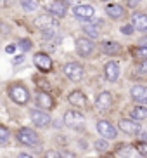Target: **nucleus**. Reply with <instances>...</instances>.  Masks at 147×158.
Segmentation results:
<instances>
[{"instance_id":"obj_27","label":"nucleus","mask_w":147,"mask_h":158,"mask_svg":"<svg viewBox=\"0 0 147 158\" xmlns=\"http://www.w3.org/2000/svg\"><path fill=\"white\" fill-rule=\"evenodd\" d=\"M9 139H10L9 129L4 127V125H0V144H7V143H9Z\"/></svg>"},{"instance_id":"obj_7","label":"nucleus","mask_w":147,"mask_h":158,"mask_svg":"<svg viewBox=\"0 0 147 158\" xmlns=\"http://www.w3.org/2000/svg\"><path fill=\"white\" fill-rule=\"evenodd\" d=\"M64 123L71 129H81L85 123V116L78 110H68L64 113Z\"/></svg>"},{"instance_id":"obj_40","label":"nucleus","mask_w":147,"mask_h":158,"mask_svg":"<svg viewBox=\"0 0 147 158\" xmlns=\"http://www.w3.org/2000/svg\"><path fill=\"white\" fill-rule=\"evenodd\" d=\"M18 158H33L31 155H26V153H21V155H18Z\"/></svg>"},{"instance_id":"obj_19","label":"nucleus","mask_w":147,"mask_h":158,"mask_svg":"<svg viewBox=\"0 0 147 158\" xmlns=\"http://www.w3.org/2000/svg\"><path fill=\"white\" fill-rule=\"evenodd\" d=\"M37 104L42 111H50L52 108L55 106L54 98H52L49 92H38L37 94Z\"/></svg>"},{"instance_id":"obj_18","label":"nucleus","mask_w":147,"mask_h":158,"mask_svg":"<svg viewBox=\"0 0 147 158\" xmlns=\"http://www.w3.org/2000/svg\"><path fill=\"white\" fill-rule=\"evenodd\" d=\"M33 63H35V66H37L40 71H50L52 70V59H50L49 54H45V52H38V54H35Z\"/></svg>"},{"instance_id":"obj_20","label":"nucleus","mask_w":147,"mask_h":158,"mask_svg":"<svg viewBox=\"0 0 147 158\" xmlns=\"http://www.w3.org/2000/svg\"><path fill=\"white\" fill-rule=\"evenodd\" d=\"M106 14L109 16L111 19H114V21H120L126 16V9H125V5L121 4H107L106 7Z\"/></svg>"},{"instance_id":"obj_26","label":"nucleus","mask_w":147,"mask_h":158,"mask_svg":"<svg viewBox=\"0 0 147 158\" xmlns=\"http://www.w3.org/2000/svg\"><path fill=\"white\" fill-rule=\"evenodd\" d=\"M21 7L26 12H33V10L38 9V2L37 0H21Z\"/></svg>"},{"instance_id":"obj_14","label":"nucleus","mask_w":147,"mask_h":158,"mask_svg":"<svg viewBox=\"0 0 147 158\" xmlns=\"http://www.w3.org/2000/svg\"><path fill=\"white\" fill-rule=\"evenodd\" d=\"M130 24H132V28L135 31L147 33V14L145 12H140V10H135L133 14H132Z\"/></svg>"},{"instance_id":"obj_36","label":"nucleus","mask_w":147,"mask_h":158,"mask_svg":"<svg viewBox=\"0 0 147 158\" xmlns=\"http://www.w3.org/2000/svg\"><path fill=\"white\" fill-rule=\"evenodd\" d=\"M138 4H140V0H128V4L126 5H128L130 9H133V7H137Z\"/></svg>"},{"instance_id":"obj_11","label":"nucleus","mask_w":147,"mask_h":158,"mask_svg":"<svg viewBox=\"0 0 147 158\" xmlns=\"http://www.w3.org/2000/svg\"><path fill=\"white\" fill-rule=\"evenodd\" d=\"M130 98H132L133 102H137L140 106H145L147 104V85L135 84L133 87L130 89Z\"/></svg>"},{"instance_id":"obj_21","label":"nucleus","mask_w":147,"mask_h":158,"mask_svg":"<svg viewBox=\"0 0 147 158\" xmlns=\"http://www.w3.org/2000/svg\"><path fill=\"white\" fill-rule=\"evenodd\" d=\"M130 116H132V120H135V122L138 120V123H140L142 120H145V118H147V108H145V106H140V104H137L135 108H132Z\"/></svg>"},{"instance_id":"obj_24","label":"nucleus","mask_w":147,"mask_h":158,"mask_svg":"<svg viewBox=\"0 0 147 158\" xmlns=\"http://www.w3.org/2000/svg\"><path fill=\"white\" fill-rule=\"evenodd\" d=\"M132 151H133V148H132L130 144L120 143L118 146H116V155H118V156H121V158H130Z\"/></svg>"},{"instance_id":"obj_16","label":"nucleus","mask_w":147,"mask_h":158,"mask_svg":"<svg viewBox=\"0 0 147 158\" xmlns=\"http://www.w3.org/2000/svg\"><path fill=\"white\" fill-rule=\"evenodd\" d=\"M30 118L37 127H49L50 125V115L47 111H42V110H31L30 111Z\"/></svg>"},{"instance_id":"obj_3","label":"nucleus","mask_w":147,"mask_h":158,"mask_svg":"<svg viewBox=\"0 0 147 158\" xmlns=\"http://www.w3.org/2000/svg\"><path fill=\"white\" fill-rule=\"evenodd\" d=\"M16 137H18V141L21 144H24V146H38V144H40L38 134L33 129H28V127H21V129L18 130Z\"/></svg>"},{"instance_id":"obj_2","label":"nucleus","mask_w":147,"mask_h":158,"mask_svg":"<svg viewBox=\"0 0 147 158\" xmlns=\"http://www.w3.org/2000/svg\"><path fill=\"white\" fill-rule=\"evenodd\" d=\"M74 47H76V54H78L80 57H92L93 54H95V51H97L95 44H93L90 38H87V37L76 38Z\"/></svg>"},{"instance_id":"obj_28","label":"nucleus","mask_w":147,"mask_h":158,"mask_svg":"<svg viewBox=\"0 0 147 158\" xmlns=\"http://www.w3.org/2000/svg\"><path fill=\"white\" fill-rule=\"evenodd\" d=\"M135 149L138 151V155H142L144 158H147V141H138L135 144Z\"/></svg>"},{"instance_id":"obj_9","label":"nucleus","mask_w":147,"mask_h":158,"mask_svg":"<svg viewBox=\"0 0 147 158\" xmlns=\"http://www.w3.org/2000/svg\"><path fill=\"white\" fill-rule=\"evenodd\" d=\"M113 104H114V98H113V94H111L109 90H102V92L97 94L95 108L99 111H107V110L113 108Z\"/></svg>"},{"instance_id":"obj_23","label":"nucleus","mask_w":147,"mask_h":158,"mask_svg":"<svg viewBox=\"0 0 147 158\" xmlns=\"http://www.w3.org/2000/svg\"><path fill=\"white\" fill-rule=\"evenodd\" d=\"M83 33H85L87 37H90V38H97L99 35H101V30H99L97 24L87 23V24H83Z\"/></svg>"},{"instance_id":"obj_5","label":"nucleus","mask_w":147,"mask_h":158,"mask_svg":"<svg viewBox=\"0 0 147 158\" xmlns=\"http://www.w3.org/2000/svg\"><path fill=\"white\" fill-rule=\"evenodd\" d=\"M9 96L16 104H26L30 101V92L28 89L21 84H16V85H10L9 89Z\"/></svg>"},{"instance_id":"obj_4","label":"nucleus","mask_w":147,"mask_h":158,"mask_svg":"<svg viewBox=\"0 0 147 158\" xmlns=\"http://www.w3.org/2000/svg\"><path fill=\"white\" fill-rule=\"evenodd\" d=\"M95 129L97 132L101 134L102 139H106V141H113L118 137V129H116V125H113L109 120H99L95 123Z\"/></svg>"},{"instance_id":"obj_38","label":"nucleus","mask_w":147,"mask_h":158,"mask_svg":"<svg viewBox=\"0 0 147 158\" xmlns=\"http://www.w3.org/2000/svg\"><path fill=\"white\" fill-rule=\"evenodd\" d=\"M5 52H7V54H14V52H16V45H7L5 47Z\"/></svg>"},{"instance_id":"obj_25","label":"nucleus","mask_w":147,"mask_h":158,"mask_svg":"<svg viewBox=\"0 0 147 158\" xmlns=\"http://www.w3.org/2000/svg\"><path fill=\"white\" fill-rule=\"evenodd\" d=\"M33 80H35L37 87L40 89V92H49V90H50V84H49L43 77H35Z\"/></svg>"},{"instance_id":"obj_37","label":"nucleus","mask_w":147,"mask_h":158,"mask_svg":"<svg viewBox=\"0 0 147 158\" xmlns=\"http://www.w3.org/2000/svg\"><path fill=\"white\" fill-rule=\"evenodd\" d=\"M61 2H62L64 5H78L80 0H61Z\"/></svg>"},{"instance_id":"obj_41","label":"nucleus","mask_w":147,"mask_h":158,"mask_svg":"<svg viewBox=\"0 0 147 158\" xmlns=\"http://www.w3.org/2000/svg\"><path fill=\"white\" fill-rule=\"evenodd\" d=\"M23 59H24L23 56H21V57H16V61H14V63H16V64H18V63H23Z\"/></svg>"},{"instance_id":"obj_13","label":"nucleus","mask_w":147,"mask_h":158,"mask_svg":"<svg viewBox=\"0 0 147 158\" xmlns=\"http://www.w3.org/2000/svg\"><path fill=\"white\" fill-rule=\"evenodd\" d=\"M35 26L40 28L42 31H47V30H57L59 23H57V19L50 14H42L35 19Z\"/></svg>"},{"instance_id":"obj_32","label":"nucleus","mask_w":147,"mask_h":158,"mask_svg":"<svg viewBox=\"0 0 147 158\" xmlns=\"http://www.w3.org/2000/svg\"><path fill=\"white\" fill-rule=\"evenodd\" d=\"M19 47H21V51H30V49H31V42L24 38V40H21V42H19Z\"/></svg>"},{"instance_id":"obj_35","label":"nucleus","mask_w":147,"mask_h":158,"mask_svg":"<svg viewBox=\"0 0 147 158\" xmlns=\"http://www.w3.org/2000/svg\"><path fill=\"white\" fill-rule=\"evenodd\" d=\"M59 155H61V158H74V155L73 153H69V151H59Z\"/></svg>"},{"instance_id":"obj_34","label":"nucleus","mask_w":147,"mask_h":158,"mask_svg":"<svg viewBox=\"0 0 147 158\" xmlns=\"http://www.w3.org/2000/svg\"><path fill=\"white\" fill-rule=\"evenodd\" d=\"M137 45H138V47H145V49H147V35H145V37H140V38H138V44H137Z\"/></svg>"},{"instance_id":"obj_17","label":"nucleus","mask_w":147,"mask_h":158,"mask_svg":"<svg viewBox=\"0 0 147 158\" xmlns=\"http://www.w3.org/2000/svg\"><path fill=\"white\" fill-rule=\"evenodd\" d=\"M68 101H69L71 106L78 108V110L87 106V96H85V92L80 90V89H74V90H71V92L68 94Z\"/></svg>"},{"instance_id":"obj_12","label":"nucleus","mask_w":147,"mask_h":158,"mask_svg":"<svg viewBox=\"0 0 147 158\" xmlns=\"http://www.w3.org/2000/svg\"><path fill=\"white\" fill-rule=\"evenodd\" d=\"M73 14H74V18L81 19V21H90L95 16V9L90 4H78L73 7Z\"/></svg>"},{"instance_id":"obj_1","label":"nucleus","mask_w":147,"mask_h":158,"mask_svg":"<svg viewBox=\"0 0 147 158\" xmlns=\"http://www.w3.org/2000/svg\"><path fill=\"white\" fill-rule=\"evenodd\" d=\"M62 73H64V77L69 78L71 82H80V80H83V77H85V68H83L80 63H76V61H69V63H66V64L62 66Z\"/></svg>"},{"instance_id":"obj_33","label":"nucleus","mask_w":147,"mask_h":158,"mask_svg":"<svg viewBox=\"0 0 147 158\" xmlns=\"http://www.w3.org/2000/svg\"><path fill=\"white\" fill-rule=\"evenodd\" d=\"M43 158H61V155H59V151L50 149V151H47V153L43 155Z\"/></svg>"},{"instance_id":"obj_39","label":"nucleus","mask_w":147,"mask_h":158,"mask_svg":"<svg viewBox=\"0 0 147 158\" xmlns=\"http://www.w3.org/2000/svg\"><path fill=\"white\" fill-rule=\"evenodd\" d=\"M12 4V0H0V7H4V5H9Z\"/></svg>"},{"instance_id":"obj_6","label":"nucleus","mask_w":147,"mask_h":158,"mask_svg":"<svg viewBox=\"0 0 147 158\" xmlns=\"http://www.w3.org/2000/svg\"><path fill=\"white\" fill-rule=\"evenodd\" d=\"M116 129H120L123 134L126 135H138L140 132H142V127H140V123L135 120H132V118H121L120 122H118V127Z\"/></svg>"},{"instance_id":"obj_8","label":"nucleus","mask_w":147,"mask_h":158,"mask_svg":"<svg viewBox=\"0 0 147 158\" xmlns=\"http://www.w3.org/2000/svg\"><path fill=\"white\" fill-rule=\"evenodd\" d=\"M104 75H106V80L111 82V84H116L118 78L121 75V68H120V63L116 59H109L104 64Z\"/></svg>"},{"instance_id":"obj_22","label":"nucleus","mask_w":147,"mask_h":158,"mask_svg":"<svg viewBox=\"0 0 147 158\" xmlns=\"http://www.w3.org/2000/svg\"><path fill=\"white\" fill-rule=\"evenodd\" d=\"M130 52H132V56H133V59L137 61H147V49L145 47H138V45H135V47H132L130 49Z\"/></svg>"},{"instance_id":"obj_31","label":"nucleus","mask_w":147,"mask_h":158,"mask_svg":"<svg viewBox=\"0 0 147 158\" xmlns=\"http://www.w3.org/2000/svg\"><path fill=\"white\" fill-rule=\"evenodd\" d=\"M137 70L140 71V73L147 75V61H138L137 63Z\"/></svg>"},{"instance_id":"obj_29","label":"nucleus","mask_w":147,"mask_h":158,"mask_svg":"<svg viewBox=\"0 0 147 158\" xmlns=\"http://www.w3.org/2000/svg\"><path fill=\"white\" fill-rule=\"evenodd\" d=\"M95 149L97 151H102V153H106L107 149H109V143H107L106 139H99V141H95Z\"/></svg>"},{"instance_id":"obj_30","label":"nucleus","mask_w":147,"mask_h":158,"mask_svg":"<svg viewBox=\"0 0 147 158\" xmlns=\"http://www.w3.org/2000/svg\"><path fill=\"white\" fill-rule=\"evenodd\" d=\"M133 31L135 30L132 28V24H123V26H121V33H123V35H126V37H132V35H133Z\"/></svg>"},{"instance_id":"obj_15","label":"nucleus","mask_w":147,"mask_h":158,"mask_svg":"<svg viewBox=\"0 0 147 158\" xmlns=\"http://www.w3.org/2000/svg\"><path fill=\"white\" fill-rule=\"evenodd\" d=\"M45 7L49 10V14L54 16V18H64L66 16V5L61 2V0H47L45 2Z\"/></svg>"},{"instance_id":"obj_10","label":"nucleus","mask_w":147,"mask_h":158,"mask_svg":"<svg viewBox=\"0 0 147 158\" xmlns=\"http://www.w3.org/2000/svg\"><path fill=\"white\" fill-rule=\"evenodd\" d=\"M101 51L102 54H106V56H111V57H116V56H121L123 54V45L120 42H116V40H104L101 44Z\"/></svg>"}]
</instances>
